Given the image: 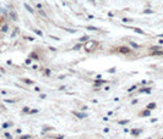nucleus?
<instances>
[{
	"label": "nucleus",
	"instance_id": "1",
	"mask_svg": "<svg viewBox=\"0 0 163 139\" xmlns=\"http://www.w3.org/2000/svg\"><path fill=\"white\" fill-rule=\"evenodd\" d=\"M140 133H141L140 129H134V131H132V134H134V135H137V134H140Z\"/></svg>",
	"mask_w": 163,
	"mask_h": 139
},
{
	"label": "nucleus",
	"instance_id": "2",
	"mask_svg": "<svg viewBox=\"0 0 163 139\" xmlns=\"http://www.w3.org/2000/svg\"><path fill=\"white\" fill-rule=\"evenodd\" d=\"M153 108H156V104H155V103H151V104L148 105V109H153Z\"/></svg>",
	"mask_w": 163,
	"mask_h": 139
},
{
	"label": "nucleus",
	"instance_id": "3",
	"mask_svg": "<svg viewBox=\"0 0 163 139\" xmlns=\"http://www.w3.org/2000/svg\"><path fill=\"white\" fill-rule=\"evenodd\" d=\"M76 116H79V117H81V118H82V117H86V113H75Z\"/></svg>",
	"mask_w": 163,
	"mask_h": 139
},
{
	"label": "nucleus",
	"instance_id": "4",
	"mask_svg": "<svg viewBox=\"0 0 163 139\" xmlns=\"http://www.w3.org/2000/svg\"><path fill=\"white\" fill-rule=\"evenodd\" d=\"M26 9H27V10H28V11H29V12H33V10H32V9H31V7H29V6H28V5H26Z\"/></svg>",
	"mask_w": 163,
	"mask_h": 139
},
{
	"label": "nucleus",
	"instance_id": "5",
	"mask_svg": "<svg viewBox=\"0 0 163 139\" xmlns=\"http://www.w3.org/2000/svg\"><path fill=\"white\" fill-rule=\"evenodd\" d=\"M144 115H145V116H150V115H151V112H150V111H145V112H144Z\"/></svg>",
	"mask_w": 163,
	"mask_h": 139
},
{
	"label": "nucleus",
	"instance_id": "6",
	"mask_svg": "<svg viewBox=\"0 0 163 139\" xmlns=\"http://www.w3.org/2000/svg\"><path fill=\"white\" fill-rule=\"evenodd\" d=\"M81 40H88V37H82V38H81Z\"/></svg>",
	"mask_w": 163,
	"mask_h": 139
},
{
	"label": "nucleus",
	"instance_id": "7",
	"mask_svg": "<svg viewBox=\"0 0 163 139\" xmlns=\"http://www.w3.org/2000/svg\"><path fill=\"white\" fill-rule=\"evenodd\" d=\"M131 45H132V46H134V48H137V46H139L137 44H135V43H131Z\"/></svg>",
	"mask_w": 163,
	"mask_h": 139
}]
</instances>
